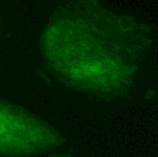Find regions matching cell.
I'll list each match as a JSON object with an SVG mask.
<instances>
[{"mask_svg":"<svg viewBox=\"0 0 158 157\" xmlns=\"http://www.w3.org/2000/svg\"><path fill=\"white\" fill-rule=\"evenodd\" d=\"M134 25L94 5L69 6L50 22L43 53L51 72L81 90L114 94L134 78L138 47Z\"/></svg>","mask_w":158,"mask_h":157,"instance_id":"6da1fadb","label":"cell"},{"mask_svg":"<svg viewBox=\"0 0 158 157\" xmlns=\"http://www.w3.org/2000/svg\"><path fill=\"white\" fill-rule=\"evenodd\" d=\"M58 139L37 117L0 99V155H36L52 148Z\"/></svg>","mask_w":158,"mask_h":157,"instance_id":"7a4b0ae2","label":"cell"}]
</instances>
